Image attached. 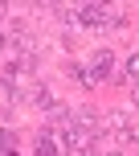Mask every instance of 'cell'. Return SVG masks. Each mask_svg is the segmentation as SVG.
Segmentation results:
<instances>
[{
	"label": "cell",
	"instance_id": "6da1fadb",
	"mask_svg": "<svg viewBox=\"0 0 139 156\" xmlns=\"http://www.w3.org/2000/svg\"><path fill=\"white\" fill-rule=\"evenodd\" d=\"M33 148H37V156H57V152H62V140H57V132H53V127H41Z\"/></svg>",
	"mask_w": 139,
	"mask_h": 156
},
{
	"label": "cell",
	"instance_id": "7a4b0ae2",
	"mask_svg": "<svg viewBox=\"0 0 139 156\" xmlns=\"http://www.w3.org/2000/svg\"><path fill=\"white\" fill-rule=\"evenodd\" d=\"M110 70H115V54L110 49H98L94 54V78H107Z\"/></svg>",
	"mask_w": 139,
	"mask_h": 156
},
{
	"label": "cell",
	"instance_id": "3957f363",
	"mask_svg": "<svg viewBox=\"0 0 139 156\" xmlns=\"http://www.w3.org/2000/svg\"><path fill=\"white\" fill-rule=\"evenodd\" d=\"M127 74H131V78H139V54H131V62H127Z\"/></svg>",
	"mask_w": 139,
	"mask_h": 156
},
{
	"label": "cell",
	"instance_id": "277c9868",
	"mask_svg": "<svg viewBox=\"0 0 139 156\" xmlns=\"http://www.w3.org/2000/svg\"><path fill=\"white\" fill-rule=\"evenodd\" d=\"M0 16H4V8H0Z\"/></svg>",
	"mask_w": 139,
	"mask_h": 156
}]
</instances>
